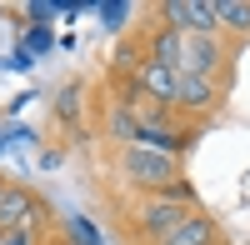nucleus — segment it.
<instances>
[{"mask_svg": "<svg viewBox=\"0 0 250 245\" xmlns=\"http://www.w3.org/2000/svg\"><path fill=\"white\" fill-rule=\"evenodd\" d=\"M205 200H170V195H130V190H110L100 195V210L110 220V235L120 245H160L170 240L185 220H190Z\"/></svg>", "mask_w": 250, "mask_h": 245, "instance_id": "nucleus-1", "label": "nucleus"}, {"mask_svg": "<svg viewBox=\"0 0 250 245\" xmlns=\"http://www.w3.org/2000/svg\"><path fill=\"white\" fill-rule=\"evenodd\" d=\"M110 180L130 195H170V200H200V190L190 185V170H185L180 155H165L155 145H115L105 150Z\"/></svg>", "mask_w": 250, "mask_h": 245, "instance_id": "nucleus-2", "label": "nucleus"}, {"mask_svg": "<svg viewBox=\"0 0 250 245\" xmlns=\"http://www.w3.org/2000/svg\"><path fill=\"white\" fill-rule=\"evenodd\" d=\"M225 100H230V85H220V80H205V75H180V85H175V120L185 130H195L205 135L210 130V120L225 110Z\"/></svg>", "mask_w": 250, "mask_h": 245, "instance_id": "nucleus-3", "label": "nucleus"}, {"mask_svg": "<svg viewBox=\"0 0 250 245\" xmlns=\"http://www.w3.org/2000/svg\"><path fill=\"white\" fill-rule=\"evenodd\" d=\"M20 230H35L45 235L50 230V205L45 195L25 180H5V190H0V240L5 235H20Z\"/></svg>", "mask_w": 250, "mask_h": 245, "instance_id": "nucleus-4", "label": "nucleus"}, {"mask_svg": "<svg viewBox=\"0 0 250 245\" xmlns=\"http://www.w3.org/2000/svg\"><path fill=\"white\" fill-rule=\"evenodd\" d=\"M145 15L170 25L180 35H215L220 20H215V0H150Z\"/></svg>", "mask_w": 250, "mask_h": 245, "instance_id": "nucleus-5", "label": "nucleus"}, {"mask_svg": "<svg viewBox=\"0 0 250 245\" xmlns=\"http://www.w3.org/2000/svg\"><path fill=\"white\" fill-rule=\"evenodd\" d=\"M160 245H230V230H225V220L210 205H200L170 240H160Z\"/></svg>", "mask_w": 250, "mask_h": 245, "instance_id": "nucleus-6", "label": "nucleus"}, {"mask_svg": "<svg viewBox=\"0 0 250 245\" xmlns=\"http://www.w3.org/2000/svg\"><path fill=\"white\" fill-rule=\"evenodd\" d=\"M215 20H220V35L250 45V0H215Z\"/></svg>", "mask_w": 250, "mask_h": 245, "instance_id": "nucleus-7", "label": "nucleus"}, {"mask_svg": "<svg viewBox=\"0 0 250 245\" xmlns=\"http://www.w3.org/2000/svg\"><path fill=\"white\" fill-rule=\"evenodd\" d=\"M85 80H70L65 90H60V100H55V120L65 130H85V110H95V105H85Z\"/></svg>", "mask_w": 250, "mask_h": 245, "instance_id": "nucleus-8", "label": "nucleus"}, {"mask_svg": "<svg viewBox=\"0 0 250 245\" xmlns=\"http://www.w3.org/2000/svg\"><path fill=\"white\" fill-rule=\"evenodd\" d=\"M35 245H70V240H65V235H60V230H45V235H40Z\"/></svg>", "mask_w": 250, "mask_h": 245, "instance_id": "nucleus-9", "label": "nucleus"}, {"mask_svg": "<svg viewBox=\"0 0 250 245\" xmlns=\"http://www.w3.org/2000/svg\"><path fill=\"white\" fill-rule=\"evenodd\" d=\"M0 190H5V175H0Z\"/></svg>", "mask_w": 250, "mask_h": 245, "instance_id": "nucleus-10", "label": "nucleus"}]
</instances>
